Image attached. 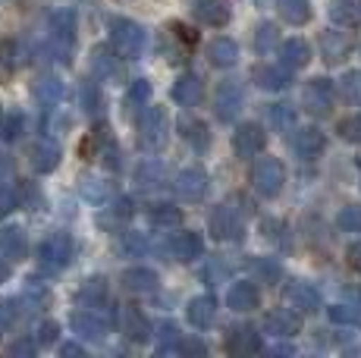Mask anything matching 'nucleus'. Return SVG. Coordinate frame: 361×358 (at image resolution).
I'll return each mask as SVG.
<instances>
[{
  "label": "nucleus",
  "instance_id": "f257e3e1",
  "mask_svg": "<svg viewBox=\"0 0 361 358\" xmlns=\"http://www.w3.org/2000/svg\"><path fill=\"white\" fill-rule=\"evenodd\" d=\"M110 47L116 51V57L135 60L145 47V29L132 19H114L110 23Z\"/></svg>",
  "mask_w": 361,
  "mask_h": 358
},
{
  "label": "nucleus",
  "instance_id": "f03ea898",
  "mask_svg": "<svg viewBox=\"0 0 361 358\" xmlns=\"http://www.w3.org/2000/svg\"><path fill=\"white\" fill-rule=\"evenodd\" d=\"M166 135H170V116H166L164 107H148L138 120V144L148 151H157L166 144Z\"/></svg>",
  "mask_w": 361,
  "mask_h": 358
},
{
  "label": "nucleus",
  "instance_id": "7ed1b4c3",
  "mask_svg": "<svg viewBox=\"0 0 361 358\" xmlns=\"http://www.w3.org/2000/svg\"><path fill=\"white\" fill-rule=\"evenodd\" d=\"M75 41V10H54L51 13V54L69 63Z\"/></svg>",
  "mask_w": 361,
  "mask_h": 358
},
{
  "label": "nucleus",
  "instance_id": "20e7f679",
  "mask_svg": "<svg viewBox=\"0 0 361 358\" xmlns=\"http://www.w3.org/2000/svg\"><path fill=\"white\" fill-rule=\"evenodd\" d=\"M73 254H75V245H73V239H69V233H51V236L38 245V264L44 267V271L57 273L73 261Z\"/></svg>",
  "mask_w": 361,
  "mask_h": 358
},
{
  "label": "nucleus",
  "instance_id": "39448f33",
  "mask_svg": "<svg viewBox=\"0 0 361 358\" xmlns=\"http://www.w3.org/2000/svg\"><path fill=\"white\" fill-rule=\"evenodd\" d=\"M283 183H286V167H283L276 157H261L252 167V185L255 192L264 198H276L283 192Z\"/></svg>",
  "mask_w": 361,
  "mask_h": 358
},
{
  "label": "nucleus",
  "instance_id": "423d86ee",
  "mask_svg": "<svg viewBox=\"0 0 361 358\" xmlns=\"http://www.w3.org/2000/svg\"><path fill=\"white\" fill-rule=\"evenodd\" d=\"M333 82L330 79H311L302 88V107L314 116H327L333 110Z\"/></svg>",
  "mask_w": 361,
  "mask_h": 358
},
{
  "label": "nucleus",
  "instance_id": "0eeeda50",
  "mask_svg": "<svg viewBox=\"0 0 361 358\" xmlns=\"http://www.w3.org/2000/svg\"><path fill=\"white\" fill-rule=\"evenodd\" d=\"M207 226H211V236L220 239V242H239L245 236V226H242V220L233 208H217L207 217Z\"/></svg>",
  "mask_w": 361,
  "mask_h": 358
},
{
  "label": "nucleus",
  "instance_id": "6e6552de",
  "mask_svg": "<svg viewBox=\"0 0 361 358\" xmlns=\"http://www.w3.org/2000/svg\"><path fill=\"white\" fill-rule=\"evenodd\" d=\"M73 330L82 336V340H104L110 330V321L101 314V308H82V311L73 314Z\"/></svg>",
  "mask_w": 361,
  "mask_h": 358
},
{
  "label": "nucleus",
  "instance_id": "1a4fd4ad",
  "mask_svg": "<svg viewBox=\"0 0 361 358\" xmlns=\"http://www.w3.org/2000/svg\"><path fill=\"white\" fill-rule=\"evenodd\" d=\"M173 185H176L179 198H185V202H201V198L207 195V189H211V179H207V173L201 167H185Z\"/></svg>",
  "mask_w": 361,
  "mask_h": 358
},
{
  "label": "nucleus",
  "instance_id": "9d476101",
  "mask_svg": "<svg viewBox=\"0 0 361 358\" xmlns=\"http://www.w3.org/2000/svg\"><path fill=\"white\" fill-rule=\"evenodd\" d=\"M214 113L220 123H233L242 113V88L235 82H224L214 94Z\"/></svg>",
  "mask_w": 361,
  "mask_h": 358
},
{
  "label": "nucleus",
  "instance_id": "9b49d317",
  "mask_svg": "<svg viewBox=\"0 0 361 358\" xmlns=\"http://www.w3.org/2000/svg\"><path fill=\"white\" fill-rule=\"evenodd\" d=\"M264 144H267V132L258 126V123H242L239 129H235L233 135V148L239 157H255L264 151Z\"/></svg>",
  "mask_w": 361,
  "mask_h": 358
},
{
  "label": "nucleus",
  "instance_id": "f8f14e48",
  "mask_svg": "<svg viewBox=\"0 0 361 358\" xmlns=\"http://www.w3.org/2000/svg\"><path fill=\"white\" fill-rule=\"evenodd\" d=\"M60 144L51 142V139H38L29 148V163L35 173H54V170L60 167Z\"/></svg>",
  "mask_w": 361,
  "mask_h": 358
},
{
  "label": "nucleus",
  "instance_id": "ddd939ff",
  "mask_svg": "<svg viewBox=\"0 0 361 358\" xmlns=\"http://www.w3.org/2000/svg\"><path fill=\"white\" fill-rule=\"evenodd\" d=\"M264 330L274 336H295L302 333V318H298L295 308H274L264 318Z\"/></svg>",
  "mask_w": 361,
  "mask_h": 358
},
{
  "label": "nucleus",
  "instance_id": "4468645a",
  "mask_svg": "<svg viewBox=\"0 0 361 358\" xmlns=\"http://www.w3.org/2000/svg\"><path fill=\"white\" fill-rule=\"evenodd\" d=\"M120 330L132 342H148L151 340V321L142 314V308L129 305L120 311Z\"/></svg>",
  "mask_w": 361,
  "mask_h": 358
},
{
  "label": "nucleus",
  "instance_id": "2eb2a0df",
  "mask_svg": "<svg viewBox=\"0 0 361 358\" xmlns=\"http://www.w3.org/2000/svg\"><path fill=\"white\" fill-rule=\"evenodd\" d=\"M286 302L295 311H317L321 308V292L311 283H305V280H293L286 286Z\"/></svg>",
  "mask_w": 361,
  "mask_h": 358
},
{
  "label": "nucleus",
  "instance_id": "dca6fc26",
  "mask_svg": "<svg viewBox=\"0 0 361 358\" xmlns=\"http://www.w3.org/2000/svg\"><path fill=\"white\" fill-rule=\"evenodd\" d=\"M192 13H195L198 23L211 25V29H224V25L230 23V6H226L224 0H195Z\"/></svg>",
  "mask_w": 361,
  "mask_h": 358
},
{
  "label": "nucleus",
  "instance_id": "f3484780",
  "mask_svg": "<svg viewBox=\"0 0 361 358\" xmlns=\"http://www.w3.org/2000/svg\"><path fill=\"white\" fill-rule=\"evenodd\" d=\"M0 254L10 261H23L29 254V236L23 226H4L0 230Z\"/></svg>",
  "mask_w": 361,
  "mask_h": 358
},
{
  "label": "nucleus",
  "instance_id": "a211bd4d",
  "mask_svg": "<svg viewBox=\"0 0 361 358\" xmlns=\"http://www.w3.org/2000/svg\"><path fill=\"white\" fill-rule=\"evenodd\" d=\"M324 148H327V139H324V132L321 129H314V126L298 129L295 139H293V151L302 157V161H314Z\"/></svg>",
  "mask_w": 361,
  "mask_h": 358
},
{
  "label": "nucleus",
  "instance_id": "6ab92c4d",
  "mask_svg": "<svg viewBox=\"0 0 361 358\" xmlns=\"http://www.w3.org/2000/svg\"><path fill=\"white\" fill-rule=\"evenodd\" d=\"M204 252V242H201L198 233H173L170 236V254L176 261H195Z\"/></svg>",
  "mask_w": 361,
  "mask_h": 358
},
{
  "label": "nucleus",
  "instance_id": "aec40b11",
  "mask_svg": "<svg viewBox=\"0 0 361 358\" xmlns=\"http://www.w3.org/2000/svg\"><path fill=\"white\" fill-rule=\"evenodd\" d=\"M226 305L233 311H255L261 305V292L255 283H233L230 292H226Z\"/></svg>",
  "mask_w": 361,
  "mask_h": 358
},
{
  "label": "nucleus",
  "instance_id": "412c9836",
  "mask_svg": "<svg viewBox=\"0 0 361 358\" xmlns=\"http://www.w3.org/2000/svg\"><path fill=\"white\" fill-rule=\"evenodd\" d=\"M226 349L233 355H255L261 352V336L252 327H233L230 336H226Z\"/></svg>",
  "mask_w": 361,
  "mask_h": 358
},
{
  "label": "nucleus",
  "instance_id": "4be33fe9",
  "mask_svg": "<svg viewBox=\"0 0 361 358\" xmlns=\"http://www.w3.org/2000/svg\"><path fill=\"white\" fill-rule=\"evenodd\" d=\"M252 79L258 82L261 88H267V92H280V88H286L289 82H293V70L289 66H258V70L252 73Z\"/></svg>",
  "mask_w": 361,
  "mask_h": 358
},
{
  "label": "nucleus",
  "instance_id": "5701e85b",
  "mask_svg": "<svg viewBox=\"0 0 361 358\" xmlns=\"http://www.w3.org/2000/svg\"><path fill=\"white\" fill-rule=\"evenodd\" d=\"M349 51H352V41L345 38L343 32H327V35L321 38V57L327 60L330 66L343 63V60L349 57Z\"/></svg>",
  "mask_w": 361,
  "mask_h": 358
},
{
  "label": "nucleus",
  "instance_id": "b1692460",
  "mask_svg": "<svg viewBox=\"0 0 361 358\" xmlns=\"http://www.w3.org/2000/svg\"><path fill=\"white\" fill-rule=\"evenodd\" d=\"M204 98V85H201V79L198 75H183V79L173 85V101L176 104H183V107H195L198 101Z\"/></svg>",
  "mask_w": 361,
  "mask_h": 358
},
{
  "label": "nucleus",
  "instance_id": "393cba45",
  "mask_svg": "<svg viewBox=\"0 0 361 358\" xmlns=\"http://www.w3.org/2000/svg\"><path fill=\"white\" fill-rule=\"evenodd\" d=\"M189 323L192 327H198V330H204V327H211L214 318H217V302L211 299V295H198V299H192L189 302Z\"/></svg>",
  "mask_w": 361,
  "mask_h": 358
},
{
  "label": "nucleus",
  "instance_id": "a878e982",
  "mask_svg": "<svg viewBox=\"0 0 361 358\" xmlns=\"http://www.w3.org/2000/svg\"><path fill=\"white\" fill-rule=\"evenodd\" d=\"M75 302H79L82 308H101V305H107V280H104V277L85 280L82 289L75 292Z\"/></svg>",
  "mask_w": 361,
  "mask_h": 358
},
{
  "label": "nucleus",
  "instance_id": "bb28decb",
  "mask_svg": "<svg viewBox=\"0 0 361 358\" xmlns=\"http://www.w3.org/2000/svg\"><path fill=\"white\" fill-rule=\"evenodd\" d=\"M280 57H283V66H289V70L295 73L311 63V47H308V41H302V38H289L286 44L280 47Z\"/></svg>",
  "mask_w": 361,
  "mask_h": 358
},
{
  "label": "nucleus",
  "instance_id": "cd10ccee",
  "mask_svg": "<svg viewBox=\"0 0 361 358\" xmlns=\"http://www.w3.org/2000/svg\"><path fill=\"white\" fill-rule=\"evenodd\" d=\"M120 283L129 289V292H154L157 289V273L151 267H129L120 277Z\"/></svg>",
  "mask_w": 361,
  "mask_h": 358
},
{
  "label": "nucleus",
  "instance_id": "c85d7f7f",
  "mask_svg": "<svg viewBox=\"0 0 361 358\" xmlns=\"http://www.w3.org/2000/svg\"><path fill=\"white\" fill-rule=\"evenodd\" d=\"M92 75L94 79H114L116 75V51L107 44H98L92 51Z\"/></svg>",
  "mask_w": 361,
  "mask_h": 358
},
{
  "label": "nucleus",
  "instance_id": "c756f323",
  "mask_svg": "<svg viewBox=\"0 0 361 358\" xmlns=\"http://www.w3.org/2000/svg\"><path fill=\"white\" fill-rule=\"evenodd\" d=\"M207 60H211L217 70H226V66H233L235 60H239V47H235V41H230V38H217L207 47Z\"/></svg>",
  "mask_w": 361,
  "mask_h": 358
},
{
  "label": "nucleus",
  "instance_id": "7c9ffc66",
  "mask_svg": "<svg viewBox=\"0 0 361 358\" xmlns=\"http://www.w3.org/2000/svg\"><path fill=\"white\" fill-rule=\"evenodd\" d=\"M330 19L336 25L361 23V0H330Z\"/></svg>",
  "mask_w": 361,
  "mask_h": 358
},
{
  "label": "nucleus",
  "instance_id": "2f4dec72",
  "mask_svg": "<svg viewBox=\"0 0 361 358\" xmlns=\"http://www.w3.org/2000/svg\"><path fill=\"white\" fill-rule=\"evenodd\" d=\"M179 129H183L185 142H189L192 148L198 151V154H204L207 144H211V132H207L204 123H198V120H189V116H183V120H179Z\"/></svg>",
  "mask_w": 361,
  "mask_h": 358
},
{
  "label": "nucleus",
  "instance_id": "473e14b6",
  "mask_svg": "<svg viewBox=\"0 0 361 358\" xmlns=\"http://www.w3.org/2000/svg\"><path fill=\"white\" fill-rule=\"evenodd\" d=\"M135 183H138V189L142 192H154V189H161V185L166 183V173H164V167L157 161H145L142 167L135 170Z\"/></svg>",
  "mask_w": 361,
  "mask_h": 358
},
{
  "label": "nucleus",
  "instance_id": "72a5a7b5",
  "mask_svg": "<svg viewBox=\"0 0 361 358\" xmlns=\"http://www.w3.org/2000/svg\"><path fill=\"white\" fill-rule=\"evenodd\" d=\"M79 192H82V198H85V202L101 204V202H107V198L114 195V185H110L107 179H98V176H82Z\"/></svg>",
  "mask_w": 361,
  "mask_h": 358
},
{
  "label": "nucleus",
  "instance_id": "f704fd0d",
  "mask_svg": "<svg viewBox=\"0 0 361 358\" xmlns=\"http://www.w3.org/2000/svg\"><path fill=\"white\" fill-rule=\"evenodd\" d=\"M35 98L44 107H57L60 98H63V82L54 79V75H44V79L35 82Z\"/></svg>",
  "mask_w": 361,
  "mask_h": 358
},
{
  "label": "nucleus",
  "instance_id": "c9c22d12",
  "mask_svg": "<svg viewBox=\"0 0 361 358\" xmlns=\"http://www.w3.org/2000/svg\"><path fill=\"white\" fill-rule=\"evenodd\" d=\"M248 271H252V277L258 280V283H267V286L283 277L280 261H274V258H252L248 261Z\"/></svg>",
  "mask_w": 361,
  "mask_h": 358
},
{
  "label": "nucleus",
  "instance_id": "e433bc0d",
  "mask_svg": "<svg viewBox=\"0 0 361 358\" xmlns=\"http://www.w3.org/2000/svg\"><path fill=\"white\" fill-rule=\"evenodd\" d=\"M280 16L289 25H305L311 19V6L308 0H280Z\"/></svg>",
  "mask_w": 361,
  "mask_h": 358
},
{
  "label": "nucleus",
  "instance_id": "4c0bfd02",
  "mask_svg": "<svg viewBox=\"0 0 361 358\" xmlns=\"http://www.w3.org/2000/svg\"><path fill=\"white\" fill-rule=\"evenodd\" d=\"M148 217H151V223L154 226H179L183 223V211L179 208H173V204H154V208L148 211Z\"/></svg>",
  "mask_w": 361,
  "mask_h": 358
},
{
  "label": "nucleus",
  "instance_id": "58836bf2",
  "mask_svg": "<svg viewBox=\"0 0 361 358\" xmlns=\"http://www.w3.org/2000/svg\"><path fill=\"white\" fill-rule=\"evenodd\" d=\"M270 126H274L276 132H289V129L295 126V110L289 104H274L270 107Z\"/></svg>",
  "mask_w": 361,
  "mask_h": 358
},
{
  "label": "nucleus",
  "instance_id": "ea45409f",
  "mask_svg": "<svg viewBox=\"0 0 361 358\" xmlns=\"http://www.w3.org/2000/svg\"><path fill=\"white\" fill-rule=\"evenodd\" d=\"M129 217H132V202H129V198H120V202L110 204V214H101V226L126 223Z\"/></svg>",
  "mask_w": 361,
  "mask_h": 358
},
{
  "label": "nucleus",
  "instance_id": "a19ab883",
  "mask_svg": "<svg viewBox=\"0 0 361 358\" xmlns=\"http://www.w3.org/2000/svg\"><path fill=\"white\" fill-rule=\"evenodd\" d=\"M280 44V32H276V25H261L258 32H255V51L258 54H270L274 47Z\"/></svg>",
  "mask_w": 361,
  "mask_h": 358
},
{
  "label": "nucleus",
  "instance_id": "79ce46f5",
  "mask_svg": "<svg viewBox=\"0 0 361 358\" xmlns=\"http://www.w3.org/2000/svg\"><path fill=\"white\" fill-rule=\"evenodd\" d=\"M79 101H82V107H85V113H94V116L101 113V104H104V101H101V92H98V85H94L92 79H88L85 85L79 88Z\"/></svg>",
  "mask_w": 361,
  "mask_h": 358
},
{
  "label": "nucleus",
  "instance_id": "37998d69",
  "mask_svg": "<svg viewBox=\"0 0 361 358\" xmlns=\"http://www.w3.org/2000/svg\"><path fill=\"white\" fill-rule=\"evenodd\" d=\"M336 223L343 233H361V208L358 204H345V208L339 211Z\"/></svg>",
  "mask_w": 361,
  "mask_h": 358
},
{
  "label": "nucleus",
  "instance_id": "c03bdc74",
  "mask_svg": "<svg viewBox=\"0 0 361 358\" xmlns=\"http://www.w3.org/2000/svg\"><path fill=\"white\" fill-rule=\"evenodd\" d=\"M339 94L352 104H361V73H345L339 82Z\"/></svg>",
  "mask_w": 361,
  "mask_h": 358
},
{
  "label": "nucleus",
  "instance_id": "a18cd8bd",
  "mask_svg": "<svg viewBox=\"0 0 361 358\" xmlns=\"http://www.w3.org/2000/svg\"><path fill=\"white\" fill-rule=\"evenodd\" d=\"M120 249L129 254V258H142L148 252V239H142V233H123Z\"/></svg>",
  "mask_w": 361,
  "mask_h": 358
},
{
  "label": "nucleus",
  "instance_id": "49530a36",
  "mask_svg": "<svg viewBox=\"0 0 361 358\" xmlns=\"http://www.w3.org/2000/svg\"><path fill=\"white\" fill-rule=\"evenodd\" d=\"M327 314L333 323H345V327H349V323H361V311L355 305H330Z\"/></svg>",
  "mask_w": 361,
  "mask_h": 358
},
{
  "label": "nucleus",
  "instance_id": "de8ad7c7",
  "mask_svg": "<svg viewBox=\"0 0 361 358\" xmlns=\"http://www.w3.org/2000/svg\"><path fill=\"white\" fill-rule=\"evenodd\" d=\"M23 63V51H19L16 41H4L0 44V70H16Z\"/></svg>",
  "mask_w": 361,
  "mask_h": 358
},
{
  "label": "nucleus",
  "instance_id": "09e8293b",
  "mask_svg": "<svg viewBox=\"0 0 361 358\" xmlns=\"http://www.w3.org/2000/svg\"><path fill=\"white\" fill-rule=\"evenodd\" d=\"M23 113H16V110H13V113H6L4 120H0V135H4L6 142H13V139H19V135H23Z\"/></svg>",
  "mask_w": 361,
  "mask_h": 358
},
{
  "label": "nucleus",
  "instance_id": "8fccbe9b",
  "mask_svg": "<svg viewBox=\"0 0 361 358\" xmlns=\"http://www.w3.org/2000/svg\"><path fill=\"white\" fill-rule=\"evenodd\" d=\"M16 195H19V202L29 204V211H38L41 204H44V195L38 192V185H35V183H23L16 189Z\"/></svg>",
  "mask_w": 361,
  "mask_h": 358
},
{
  "label": "nucleus",
  "instance_id": "3c124183",
  "mask_svg": "<svg viewBox=\"0 0 361 358\" xmlns=\"http://www.w3.org/2000/svg\"><path fill=\"white\" fill-rule=\"evenodd\" d=\"M16 208H19L16 189H13V185H6V183H0V220H4L6 214H13Z\"/></svg>",
  "mask_w": 361,
  "mask_h": 358
},
{
  "label": "nucleus",
  "instance_id": "603ef678",
  "mask_svg": "<svg viewBox=\"0 0 361 358\" xmlns=\"http://www.w3.org/2000/svg\"><path fill=\"white\" fill-rule=\"evenodd\" d=\"M339 135H343L345 142H355V144H361V113H355V116H345V120L339 123Z\"/></svg>",
  "mask_w": 361,
  "mask_h": 358
},
{
  "label": "nucleus",
  "instance_id": "864d4df0",
  "mask_svg": "<svg viewBox=\"0 0 361 358\" xmlns=\"http://www.w3.org/2000/svg\"><path fill=\"white\" fill-rule=\"evenodd\" d=\"M151 98V82L148 79H135V82H132V88H129V104L132 107H135V104H145V101H148Z\"/></svg>",
  "mask_w": 361,
  "mask_h": 358
},
{
  "label": "nucleus",
  "instance_id": "5fc2aeb1",
  "mask_svg": "<svg viewBox=\"0 0 361 358\" xmlns=\"http://www.w3.org/2000/svg\"><path fill=\"white\" fill-rule=\"evenodd\" d=\"M157 336H161V346H157V352H166V349H176L179 346V330L173 327V323H161Z\"/></svg>",
  "mask_w": 361,
  "mask_h": 358
},
{
  "label": "nucleus",
  "instance_id": "6e6d98bb",
  "mask_svg": "<svg viewBox=\"0 0 361 358\" xmlns=\"http://www.w3.org/2000/svg\"><path fill=\"white\" fill-rule=\"evenodd\" d=\"M57 333H60L57 323H54V321H44V323L38 327V340H35V342H41V346H51V342L57 340Z\"/></svg>",
  "mask_w": 361,
  "mask_h": 358
},
{
  "label": "nucleus",
  "instance_id": "4d7b16f0",
  "mask_svg": "<svg viewBox=\"0 0 361 358\" xmlns=\"http://www.w3.org/2000/svg\"><path fill=\"white\" fill-rule=\"evenodd\" d=\"M35 349H38V342H35V340H16V342L10 346V355H16V358L35 355Z\"/></svg>",
  "mask_w": 361,
  "mask_h": 358
},
{
  "label": "nucleus",
  "instance_id": "13d9d810",
  "mask_svg": "<svg viewBox=\"0 0 361 358\" xmlns=\"http://www.w3.org/2000/svg\"><path fill=\"white\" fill-rule=\"evenodd\" d=\"M16 314H19V308H16V302H0V327H6V323H13L16 321Z\"/></svg>",
  "mask_w": 361,
  "mask_h": 358
},
{
  "label": "nucleus",
  "instance_id": "bf43d9fd",
  "mask_svg": "<svg viewBox=\"0 0 361 358\" xmlns=\"http://www.w3.org/2000/svg\"><path fill=\"white\" fill-rule=\"evenodd\" d=\"M173 35L183 41V44H195V32H192L189 25H183V23H173Z\"/></svg>",
  "mask_w": 361,
  "mask_h": 358
},
{
  "label": "nucleus",
  "instance_id": "052dcab7",
  "mask_svg": "<svg viewBox=\"0 0 361 358\" xmlns=\"http://www.w3.org/2000/svg\"><path fill=\"white\" fill-rule=\"evenodd\" d=\"M179 349H183V352H195V355H204V342L201 340H189V342H179Z\"/></svg>",
  "mask_w": 361,
  "mask_h": 358
},
{
  "label": "nucleus",
  "instance_id": "680f3d73",
  "mask_svg": "<svg viewBox=\"0 0 361 358\" xmlns=\"http://www.w3.org/2000/svg\"><path fill=\"white\" fill-rule=\"evenodd\" d=\"M349 264H352V267H355V271L361 273V242L349 245Z\"/></svg>",
  "mask_w": 361,
  "mask_h": 358
},
{
  "label": "nucleus",
  "instance_id": "e2e57ef3",
  "mask_svg": "<svg viewBox=\"0 0 361 358\" xmlns=\"http://www.w3.org/2000/svg\"><path fill=\"white\" fill-rule=\"evenodd\" d=\"M60 355H69V358H73V355H85V349H82L79 346V342H66V346H60Z\"/></svg>",
  "mask_w": 361,
  "mask_h": 358
},
{
  "label": "nucleus",
  "instance_id": "0e129e2a",
  "mask_svg": "<svg viewBox=\"0 0 361 358\" xmlns=\"http://www.w3.org/2000/svg\"><path fill=\"white\" fill-rule=\"evenodd\" d=\"M6 277H10V264H6V261L4 258H0V283H4V280Z\"/></svg>",
  "mask_w": 361,
  "mask_h": 358
}]
</instances>
